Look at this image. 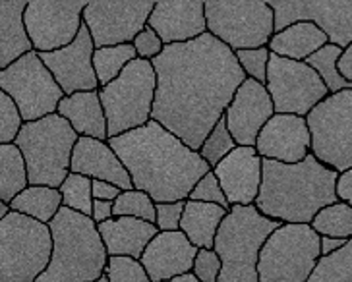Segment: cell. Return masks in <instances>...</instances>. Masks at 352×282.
Wrapping results in <instances>:
<instances>
[{"label": "cell", "instance_id": "cell-27", "mask_svg": "<svg viewBox=\"0 0 352 282\" xmlns=\"http://www.w3.org/2000/svg\"><path fill=\"white\" fill-rule=\"evenodd\" d=\"M329 43L327 33L318 23L308 20L296 21L283 32H277L267 45L271 54H277L289 60L306 62L311 54H316Z\"/></svg>", "mask_w": 352, "mask_h": 282}, {"label": "cell", "instance_id": "cell-21", "mask_svg": "<svg viewBox=\"0 0 352 282\" xmlns=\"http://www.w3.org/2000/svg\"><path fill=\"white\" fill-rule=\"evenodd\" d=\"M147 25L168 45H182L208 33L206 2L201 0H161L149 16Z\"/></svg>", "mask_w": 352, "mask_h": 282}, {"label": "cell", "instance_id": "cell-46", "mask_svg": "<svg viewBox=\"0 0 352 282\" xmlns=\"http://www.w3.org/2000/svg\"><path fill=\"white\" fill-rule=\"evenodd\" d=\"M91 219H94L95 224H103V222H107V220L114 219V201L95 199Z\"/></svg>", "mask_w": 352, "mask_h": 282}, {"label": "cell", "instance_id": "cell-32", "mask_svg": "<svg viewBox=\"0 0 352 282\" xmlns=\"http://www.w3.org/2000/svg\"><path fill=\"white\" fill-rule=\"evenodd\" d=\"M342 56V49L327 43L323 49H320L316 54H311L310 58L306 60V64L314 68L318 75L321 78V82L325 84V87L329 89V93H341L344 89H351L352 84L344 80V75L339 72V60Z\"/></svg>", "mask_w": 352, "mask_h": 282}, {"label": "cell", "instance_id": "cell-29", "mask_svg": "<svg viewBox=\"0 0 352 282\" xmlns=\"http://www.w3.org/2000/svg\"><path fill=\"white\" fill-rule=\"evenodd\" d=\"M64 207L60 189L49 186H30L10 203V209L35 219L43 224H51Z\"/></svg>", "mask_w": 352, "mask_h": 282}, {"label": "cell", "instance_id": "cell-18", "mask_svg": "<svg viewBox=\"0 0 352 282\" xmlns=\"http://www.w3.org/2000/svg\"><path fill=\"white\" fill-rule=\"evenodd\" d=\"M275 115V105L267 87L248 78L228 105L225 120L236 145L256 147L259 132Z\"/></svg>", "mask_w": 352, "mask_h": 282}, {"label": "cell", "instance_id": "cell-5", "mask_svg": "<svg viewBox=\"0 0 352 282\" xmlns=\"http://www.w3.org/2000/svg\"><path fill=\"white\" fill-rule=\"evenodd\" d=\"M280 222L261 215L256 205L230 207L215 238L223 271L219 282H259V253Z\"/></svg>", "mask_w": 352, "mask_h": 282}, {"label": "cell", "instance_id": "cell-48", "mask_svg": "<svg viewBox=\"0 0 352 282\" xmlns=\"http://www.w3.org/2000/svg\"><path fill=\"white\" fill-rule=\"evenodd\" d=\"M344 238H329V236H321V255H331L335 251H339L341 248L346 246Z\"/></svg>", "mask_w": 352, "mask_h": 282}, {"label": "cell", "instance_id": "cell-16", "mask_svg": "<svg viewBox=\"0 0 352 282\" xmlns=\"http://www.w3.org/2000/svg\"><path fill=\"white\" fill-rule=\"evenodd\" d=\"M275 10V33L283 32L292 23L302 20L318 23L327 33L329 43L342 51L352 43V2H270Z\"/></svg>", "mask_w": 352, "mask_h": 282}, {"label": "cell", "instance_id": "cell-19", "mask_svg": "<svg viewBox=\"0 0 352 282\" xmlns=\"http://www.w3.org/2000/svg\"><path fill=\"white\" fill-rule=\"evenodd\" d=\"M261 158L296 165L311 153V132L304 116L275 115L256 141Z\"/></svg>", "mask_w": 352, "mask_h": 282}, {"label": "cell", "instance_id": "cell-37", "mask_svg": "<svg viewBox=\"0 0 352 282\" xmlns=\"http://www.w3.org/2000/svg\"><path fill=\"white\" fill-rule=\"evenodd\" d=\"M236 147L239 145H236L234 137L230 136L227 120H225V116H223L217 124H215V128L209 132V136L206 137V141L201 143V147H199V155L204 157V161H206L209 167H211V170H213V168L217 167L223 158L228 157Z\"/></svg>", "mask_w": 352, "mask_h": 282}, {"label": "cell", "instance_id": "cell-36", "mask_svg": "<svg viewBox=\"0 0 352 282\" xmlns=\"http://www.w3.org/2000/svg\"><path fill=\"white\" fill-rule=\"evenodd\" d=\"M114 217H132L155 224L157 203L142 189H128L114 201Z\"/></svg>", "mask_w": 352, "mask_h": 282}, {"label": "cell", "instance_id": "cell-15", "mask_svg": "<svg viewBox=\"0 0 352 282\" xmlns=\"http://www.w3.org/2000/svg\"><path fill=\"white\" fill-rule=\"evenodd\" d=\"M155 2H87L83 23L94 37L95 49L128 45L147 27Z\"/></svg>", "mask_w": 352, "mask_h": 282}, {"label": "cell", "instance_id": "cell-50", "mask_svg": "<svg viewBox=\"0 0 352 282\" xmlns=\"http://www.w3.org/2000/svg\"><path fill=\"white\" fill-rule=\"evenodd\" d=\"M166 282H199V281H197L196 277L190 272V274H184V277H176V279H173V281H166Z\"/></svg>", "mask_w": 352, "mask_h": 282}, {"label": "cell", "instance_id": "cell-41", "mask_svg": "<svg viewBox=\"0 0 352 282\" xmlns=\"http://www.w3.org/2000/svg\"><path fill=\"white\" fill-rule=\"evenodd\" d=\"M190 199L192 201H204V203H215V205H221L225 209H230L227 196H225V191L221 188V184H219L213 170L208 172L206 176L197 182L196 188L192 189V193H190Z\"/></svg>", "mask_w": 352, "mask_h": 282}, {"label": "cell", "instance_id": "cell-33", "mask_svg": "<svg viewBox=\"0 0 352 282\" xmlns=\"http://www.w3.org/2000/svg\"><path fill=\"white\" fill-rule=\"evenodd\" d=\"M311 228L320 236L329 238H352V207L344 201H337L333 205H327L316 215L311 220Z\"/></svg>", "mask_w": 352, "mask_h": 282}, {"label": "cell", "instance_id": "cell-4", "mask_svg": "<svg viewBox=\"0 0 352 282\" xmlns=\"http://www.w3.org/2000/svg\"><path fill=\"white\" fill-rule=\"evenodd\" d=\"M49 226L52 257L37 282H94L103 277L109 251L91 217L63 207Z\"/></svg>", "mask_w": 352, "mask_h": 282}, {"label": "cell", "instance_id": "cell-7", "mask_svg": "<svg viewBox=\"0 0 352 282\" xmlns=\"http://www.w3.org/2000/svg\"><path fill=\"white\" fill-rule=\"evenodd\" d=\"M51 257L49 224L16 211L0 220V282H37Z\"/></svg>", "mask_w": 352, "mask_h": 282}, {"label": "cell", "instance_id": "cell-34", "mask_svg": "<svg viewBox=\"0 0 352 282\" xmlns=\"http://www.w3.org/2000/svg\"><path fill=\"white\" fill-rule=\"evenodd\" d=\"M308 282H352V238L331 255H321Z\"/></svg>", "mask_w": 352, "mask_h": 282}, {"label": "cell", "instance_id": "cell-6", "mask_svg": "<svg viewBox=\"0 0 352 282\" xmlns=\"http://www.w3.org/2000/svg\"><path fill=\"white\" fill-rule=\"evenodd\" d=\"M78 139V132L58 113L35 122H25L16 145L25 158L30 186L60 188L70 174Z\"/></svg>", "mask_w": 352, "mask_h": 282}, {"label": "cell", "instance_id": "cell-20", "mask_svg": "<svg viewBox=\"0 0 352 282\" xmlns=\"http://www.w3.org/2000/svg\"><path fill=\"white\" fill-rule=\"evenodd\" d=\"M230 207L256 205L263 182V158L256 147H236L213 168Z\"/></svg>", "mask_w": 352, "mask_h": 282}, {"label": "cell", "instance_id": "cell-47", "mask_svg": "<svg viewBox=\"0 0 352 282\" xmlns=\"http://www.w3.org/2000/svg\"><path fill=\"white\" fill-rule=\"evenodd\" d=\"M337 196H339V201H344L352 207V168L344 170L339 174V180H337Z\"/></svg>", "mask_w": 352, "mask_h": 282}, {"label": "cell", "instance_id": "cell-22", "mask_svg": "<svg viewBox=\"0 0 352 282\" xmlns=\"http://www.w3.org/2000/svg\"><path fill=\"white\" fill-rule=\"evenodd\" d=\"M197 248L182 230L159 232L142 255V265L151 282L173 281L190 274L197 257Z\"/></svg>", "mask_w": 352, "mask_h": 282}, {"label": "cell", "instance_id": "cell-51", "mask_svg": "<svg viewBox=\"0 0 352 282\" xmlns=\"http://www.w3.org/2000/svg\"><path fill=\"white\" fill-rule=\"evenodd\" d=\"M94 282H109V279H107V274H103L101 279H97V281H94Z\"/></svg>", "mask_w": 352, "mask_h": 282}, {"label": "cell", "instance_id": "cell-38", "mask_svg": "<svg viewBox=\"0 0 352 282\" xmlns=\"http://www.w3.org/2000/svg\"><path fill=\"white\" fill-rule=\"evenodd\" d=\"M23 124L25 120L18 105L14 103V99L4 91H0V145L16 143Z\"/></svg>", "mask_w": 352, "mask_h": 282}, {"label": "cell", "instance_id": "cell-49", "mask_svg": "<svg viewBox=\"0 0 352 282\" xmlns=\"http://www.w3.org/2000/svg\"><path fill=\"white\" fill-rule=\"evenodd\" d=\"M339 72L344 75L346 82L352 84V43L342 51L341 60H339Z\"/></svg>", "mask_w": 352, "mask_h": 282}, {"label": "cell", "instance_id": "cell-40", "mask_svg": "<svg viewBox=\"0 0 352 282\" xmlns=\"http://www.w3.org/2000/svg\"><path fill=\"white\" fill-rule=\"evenodd\" d=\"M236 60L240 68L244 70L246 78L256 80L259 84H267V70H270L271 51L270 47H261V49H250V51H239Z\"/></svg>", "mask_w": 352, "mask_h": 282}, {"label": "cell", "instance_id": "cell-23", "mask_svg": "<svg viewBox=\"0 0 352 282\" xmlns=\"http://www.w3.org/2000/svg\"><path fill=\"white\" fill-rule=\"evenodd\" d=\"M70 172L82 174L91 180H103L111 182L114 186L128 191L134 189V182L130 172L126 170L122 161L109 145V141H101L95 137H80L74 147L72 167Z\"/></svg>", "mask_w": 352, "mask_h": 282}, {"label": "cell", "instance_id": "cell-12", "mask_svg": "<svg viewBox=\"0 0 352 282\" xmlns=\"http://www.w3.org/2000/svg\"><path fill=\"white\" fill-rule=\"evenodd\" d=\"M306 120L314 157L339 174L352 168V87L323 99Z\"/></svg>", "mask_w": 352, "mask_h": 282}, {"label": "cell", "instance_id": "cell-43", "mask_svg": "<svg viewBox=\"0 0 352 282\" xmlns=\"http://www.w3.org/2000/svg\"><path fill=\"white\" fill-rule=\"evenodd\" d=\"M184 207H186V201L157 203L155 226L159 228V232H175V230H180Z\"/></svg>", "mask_w": 352, "mask_h": 282}, {"label": "cell", "instance_id": "cell-31", "mask_svg": "<svg viewBox=\"0 0 352 282\" xmlns=\"http://www.w3.org/2000/svg\"><path fill=\"white\" fill-rule=\"evenodd\" d=\"M138 58L134 45H116V47H103V49H95L94 66L97 80H99V89L104 85L113 84L114 80L124 72L126 66L134 62Z\"/></svg>", "mask_w": 352, "mask_h": 282}, {"label": "cell", "instance_id": "cell-8", "mask_svg": "<svg viewBox=\"0 0 352 282\" xmlns=\"http://www.w3.org/2000/svg\"><path fill=\"white\" fill-rule=\"evenodd\" d=\"M157 73L153 62L135 58L113 84L99 89L109 124V139L153 120Z\"/></svg>", "mask_w": 352, "mask_h": 282}, {"label": "cell", "instance_id": "cell-2", "mask_svg": "<svg viewBox=\"0 0 352 282\" xmlns=\"http://www.w3.org/2000/svg\"><path fill=\"white\" fill-rule=\"evenodd\" d=\"M109 145L130 172L134 188L149 193L155 203L188 201L197 182L211 172L199 151L155 120L111 137Z\"/></svg>", "mask_w": 352, "mask_h": 282}, {"label": "cell", "instance_id": "cell-25", "mask_svg": "<svg viewBox=\"0 0 352 282\" xmlns=\"http://www.w3.org/2000/svg\"><path fill=\"white\" fill-rule=\"evenodd\" d=\"M58 115L70 122L80 137H95L101 141H109V124L99 89L64 97L58 105Z\"/></svg>", "mask_w": 352, "mask_h": 282}, {"label": "cell", "instance_id": "cell-44", "mask_svg": "<svg viewBox=\"0 0 352 282\" xmlns=\"http://www.w3.org/2000/svg\"><path fill=\"white\" fill-rule=\"evenodd\" d=\"M132 45H134L135 53H138V58H144V60H149V62H153L157 56L163 54V51H165V43L161 41V37L149 25L135 37Z\"/></svg>", "mask_w": 352, "mask_h": 282}, {"label": "cell", "instance_id": "cell-1", "mask_svg": "<svg viewBox=\"0 0 352 282\" xmlns=\"http://www.w3.org/2000/svg\"><path fill=\"white\" fill-rule=\"evenodd\" d=\"M157 93L153 120L199 151L248 78L236 54L211 33L168 45L153 60Z\"/></svg>", "mask_w": 352, "mask_h": 282}, {"label": "cell", "instance_id": "cell-13", "mask_svg": "<svg viewBox=\"0 0 352 282\" xmlns=\"http://www.w3.org/2000/svg\"><path fill=\"white\" fill-rule=\"evenodd\" d=\"M265 87L273 99L277 115L304 118L331 95L318 72L308 64L289 60L277 54H271Z\"/></svg>", "mask_w": 352, "mask_h": 282}, {"label": "cell", "instance_id": "cell-9", "mask_svg": "<svg viewBox=\"0 0 352 282\" xmlns=\"http://www.w3.org/2000/svg\"><path fill=\"white\" fill-rule=\"evenodd\" d=\"M321 257L311 224H280L259 253V282H308Z\"/></svg>", "mask_w": 352, "mask_h": 282}, {"label": "cell", "instance_id": "cell-10", "mask_svg": "<svg viewBox=\"0 0 352 282\" xmlns=\"http://www.w3.org/2000/svg\"><path fill=\"white\" fill-rule=\"evenodd\" d=\"M208 33L232 53L267 47L275 35V10L270 2H206Z\"/></svg>", "mask_w": 352, "mask_h": 282}, {"label": "cell", "instance_id": "cell-30", "mask_svg": "<svg viewBox=\"0 0 352 282\" xmlns=\"http://www.w3.org/2000/svg\"><path fill=\"white\" fill-rule=\"evenodd\" d=\"M28 188L30 174L20 147L16 143L0 145V201L10 205Z\"/></svg>", "mask_w": 352, "mask_h": 282}, {"label": "cell", "instance_id": "cell-3", "mask_svg": "<svg viewBox=\"0 0 352 282\" xmlns=\"http://www.w3.org/2000/svg\"><path fill=\"white\" fill-rule=\"evenodd\" d=\"M337 180L339 172L320 163L314 153L296 165L263 158L256 207L280 224H311L323 207L339 201Z\"/></svg>", "mask_w": 352, "mask_h": 282}, {"label": "cell", "instance_id": "cell-11", "mask_svg": "<svg viewBox=\"0 0 352 282\" xmlns=\"http://www.w3.org/2000/svg\"><path fill=\"white\" fill-rule=\"evenodd\" d=\"M0 91L10 95L25 122L56 115L64 91L39 53L25 54L18 62L0 70Z\"/></svg>", "mask_w": 352, "mask_h": 282}, {"label": "cell", "instance_id": "cell-24", "mask_svg": "<svg viewBox=\"0 0 352 282\" xmlns=\"http://www.w3.org/2000/svg\"><path fill=\"white\" fill-rule=\"evenodd\" d=\"M97 228L103 238L104 248L109 251V257L126 255L142 259L147 246L159 234V228L153 222L132 217H114L103 224H97Z\"/></svg>", "mask_w": 352, "mask_h": 282}, {"label": "cell", "instance_id": "cell-42", "mask_svg": "<svg viewBox=\"0 0 352 282\" xmlns=\"http://www.w3.org/2000/svg\"><path fill=\"white\" fill-rule=\"evenodd\" d=\"M223 271V263L221 257L215 250H199L197 251L196 261H194V269L192 274L196 277L199 282H219Z\"/></svg>", "mask_w": 352, "mask_h": 282}, {"label": "cell", "instance_id": "cell-26", "mask_svg": "<svg viewBox=\"0 0 352 282\" xmlns=\"http://www.w3.org/2000/svg\"><path fill=\"white\" fill-rule=\"evenodd\" d=\"M25 0L0 2V70L35 51L25 27Z\"/></svg>", "mask_w": 352, "mask_h": 282}, {"label": "cell", "instance_id": "cell-35", "mask_svg": "<svg viewBox=\"0 0 352 282\" xmlns=\"http://www.w3.org/2000/svg\"><path fill=\"white\" fill-rule=\"evenodd\" d=\"M63 203L66 209H72L76 213H82L85 217H91L94 213V180L82 174L70 172L60 186Z\"/></svg>", "mask_w": 352, "mask_h": 282}, {"label": "cell", "instance_id": "cell-45", "mask_svg": "<svg viewBox=\"0 0 352 282\" xmlns=\"http://www.w3.org/2000/svg\"><path fill=\"white\" fill-rule=\"evenodd\" d=\"M122 193V189L114 186L111 182H103V180H94V198L103 199V201H116L118 196Z\"/></svg>", "mask_w": 352, "mask_h": 282}, {"label": "cell", "instance_id": "cell-14", "mask_svg": "<svg viewBox=\"0 0 352 282\" xmlns=\"http://www.w3.org/2000/svg\"><path fill=\"white\" fill-rule=\"evenodd\" d=\"M87 2L32 0L25 8V27L35 53H54L72 45L83 25Z\"/></svg>", "mask_w": 352, "mask_h": 282}, {"label": "cell", "instance_id": "cell-39", "mask_svg": "<svg viewBox=\"0 0 352 282\" xmlns=\"http://www.w3.org/2000/svg\"><path fill=\"white\" fill-rule=\"evenodd\" d=\"M104 274L109 282H151L142 261L134 257H126V255L109 257Z\"/></svg>", "mask_w": 352, "mask_h": 282}, {"label": "cell", "instance_id": "cell-17", "mask_svg": "<svg viewBox=\"0 0 352 282\" xmlns=\"http://www.w3.org/2000/svg\"><path fill=\"white\" fill-rule=\"evenodd\" d=\"M39 56L47 64V68L51 70L58 85L63 87L66 97L99 89V80L94 66L95 43L85 23L72 45L54 53H43Z\"/></svg>", "mask_w": 352, "mask_h": 282}, {"label": "cell", "instance_id": "cell-28", "mask_svg": "<svg viewBox=\"0 0 352 282\" xmlns=\"http://www.w3.org/2000/svg\"><path fill=\"white\" fill-rule=\"evenodd\" d=\"M227 215L228 209L221 205L188 199L180 230L186 234L188 240L192 242L197 250H213L217 232Z\"/></svg>", "mask_w": 352, "mask_h": 282}]
</instances>
